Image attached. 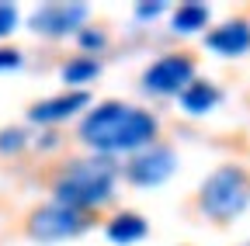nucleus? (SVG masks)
Masks as SVG:
<instances>
[{
	"label": "nucleus",
	"mask_w": 250,
	"mask_h": 246,
	"mask_svg": "<svg viewBox=\"0 0 250 246\" xmlns=\"http://www.w3.org/2000/svg\"><path fill=\"white\" fill-rule=\"evenodd\" d=\"M205 45L219 56H243L250 49V24L247 21H226L212 28V32L205 35Z\"/></svg>",
	"instance_id": "obj_9"
},
{
	"label": "nucleus",
	"mask_w": 250,
	"mask_h": 246,
	"mask_svg": "<svg viewBox=\"0 0 250 246\" xmlns=\"http://www.w3.org/2000/svg\"><path fill=\"white\" fill-rule=\"evenodd\" d=\"M87 229V215L77 211V208H66V205H45L39 211H31L28 219V232L42 239V243H52V239H70L77 232Z\"/></svg>",
	"instance_id": "obj_5"
},
{
	"label": "nucleus",
	"mask_w": 250,
	"mask_h": 246,
	"mask_svg": "<svg viewBox=\"0 0 250 246\" xmlns=\"http://www.w3.org/2000/svg\"><path fill=\"white\" fill-rule=\"evenodd\" d=\"M191 83H195V59L184 52H170L164 59H156L143 73V87L149 94H164V97H170V94L181 97Z\"/></svg>",
	"instance_id": "obj_4"
},
{
	"label": "nucleus",
	"mask_w": 250,
	"mask_h": 246,
	"mask_svg": "<svg viewBox=\"0 0 250 246\" xmlns=\"http://www.w3.org/2000/svg\"><path fill=\"white\" fill-rule=\"evenodd\" d=\"M164 0H153V4H143V7H136V14L139 18H153V14H164Z\"/></svg>",
	"instance_id": "obj_18"
},
{
	"label": "nucleus",
	"mask_w": 250,
	"mask_h": 246,
	"mask_svg": "<svg viewBox=\"0 0 250 246\" xmlns=\"http://www.w3.org/2000/svg\"><path fill=\"white\" fill-rule=\"evenodd\" d=\"M24 146V132L21 129H4L0 132V152H11V149H21Z\"/></svg>",
	"instance_id": "obj_15"
},
{
	"label": "nucleus",
	"mask_w": 250,
	"mask_h": 246,
	"mask_svg": "<svg viewBox=\"0 0 250 246\" xmlns=\"http://www.w3.org/2000/svg\"><path fill=\"white\" fill-rule=\"evenodd\" d=\"M98 73H101V63L94 56H77V59H70V63L62 66V80L66 83H87Z\"/></svg>",
	"instance_id": "obj_13"
},
{
	"label": "nucleus",
	"mask_w": 250,
	"mask_h": 246,
	"mask_svg": "<svg viewBox=\"0 0 250 246\" xmlns=\"http://www.w3.org/2000/svg\"><path fill=\"white\" fill-rule=\"evenodd\" d=\"M14 28H18V11H14V4H0V38L11 35Z\"/></svg>",
	"instance_id": "obj_14"
},
{
	"label": "nucleus",
	"mask_w": 250,
	"mask_h": 246,
	"mask_svg": "<svg viewBox=\"0 0 250 246\" xmlns=\"http://www.w3.org/2000/svg\"><path fill=\"white\" fill-rule=\"evenodd\" d=\"M174 167H177V156H174L170 146H146L129 160L125 177H129L136 188H156V184H164L174 173Z\"/></svg>",
	"instance_id": "obj_6"
},
{
	"label": "nucleus",
	"mask_w": 250,
	"mask_h": 246,
	"mask_svg": "<svg viewBox=\"0 0 250 246\" xmlns=\"http://www.w3.org/2000/svg\"><path fill=\"white\" fill-rule=\"evenodd\" d=\"M219 101H223V94H219V87L208 83V80H195V83L181 94V108H184L188 114H205V111H212Z\"/></svg>",
	"instance_id": "obj_10"
},
{
	"label": "nucleus",
	"mask_w": 250,
	"mask_h": 246,
	"mask_svg": "<svg viewBox=\"0 0 250 246\" xmlns=\"http://www.w3.org/2000/svg\"><path fill=\"white\" fill-rule=\"evenodd\" d=\"M21 66V52L18 49H0V70H18Z\"/></svg>",
	"instance_id": "obj_17"
},
{
	"label": "nucleus",
	"mask_w": 250,
	"mask_h": 246,
	"mask_svg": "<svg viewBox=\"0 0 250 246\" xmlns=\"http://www.w3.org/2000/svg\"><path fill=\"white\" fill-rule=\"evenodd\" d=\"M115 180H118V163H111L108 156H94V160H77L56 180V201L87 211L98 208L115 194Z\"/></svg>",
	"instance_id": "obj_2"
},
{
	"label": "nucleus",
	"mask_w": 250,
	"mask_h": 246,
	"mask_svg": "<svg viewBox=\"0 0 250 246\" xmlns=\"http://www.w3.org/2000/svg\"><path fill=\"white\" fill-rule=\"evenodd\" d=\"M208 24V7L205 4H195V0H188L174 11V32L188 35V32H198V28Z\"/></svg>",
	"instance_id": "obj_12"
},
{
	"label": "nucleus",
	"mask_w": 250,
	"mask_h": 246,
	"mask_svg": "<svg viewBox=\"0 0 250 246\" xmlns=\"http://www.w3.org/2000/svg\"><path fill=\"white\" fill-rule=\"evenodd\" d=\"M83 18H87L83 4H42L31 14V28L42 35H70V32H80Z\"/></svg>",
	"instance_id": "obj_7"
},
{
	"label": "nucleus",
	"mask_w": 250,
	"mask_h": 246,
	"mask_svg": "<svg viewBox=\"0 0 250 246\" xmlns=\"http://www.w3.org/2000/svg\"><path fill=\"white\" fill-rule=\"evenodd\" d=\"M153 139H156V118L143 108L122 104V101H104L94 111H87V118L80 121V142L98 149L101 156L132 152V149L139 152L153 146Z\"/></svg>",
	"instance_id": "obj_1"
},
{
	"label": "nucleus",
	"mask_w": 250,
	"mask_h": 246,
	"mask_svg": "<svg viewBox=\"0 0 250 246\" xmlns=\"http://www.w3.org/2000/svg\"><path fill=\"white\" fill-rule=\"evenodd\" d=\"M77 38H80L83 49H98V45H104V32H90V28H80Z\"/></svg>",
	"instance_id": "obj_16"
},
{
	"label": "nucleus",
	"mask_w": 250,
	"mask_h": 246,
	"mask_svg": "<svg viewBox=\"0 0 250 246\" xmlns=\"http://www.w3.org/2000/svg\"><path fill=\"white\" fill-rule=\"evenodd\" d=\"M198 205H202V211L208 215V219L233 222L236 215L250 205V173L243 167H219L202 184Z\"/></svg>",
	"instance_id": "obj_3"
},
{
	"label": "nucleus",
	"mask_w": 250,
	"mask_h": 246,
	"mask_svg": "<svg viewBox=\"0 0 250 246\" xmlns=\"http://www.w3.org/2000/svg\"><path fill=\"white\" fill-rule=\"evenodd\" d=\"M146 236V219L143 215H132V211H122L108 222V239L111 243H139Z\"/></svg>",
	"instance_id": "obj_11"
},
{
	"label": "nucleus",
	"mask_w": 250,
	"mask_h": 246,
	"mask_svg": "<svg viewBox=\"0 0 250 246\" xmlns=\"http://www.w3.org/2000/svg\"><path fill=\"white\" fill-rule=\"evenodd\" d=\"M90 104V94L87 90H70V94H59V97H45L39 104H31L28 118L31 121H39V125H56V121H66L73 118L80 108Z\"/></svg>",
	"instance_id": "obj_8"
}]
</instances>
